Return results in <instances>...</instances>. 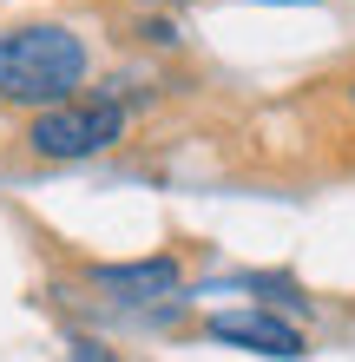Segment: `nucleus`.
<instances>
[{"instance_id": "f257e3e1", "label": "nucleus", "mask_w": 355, "mask_h": 362, "mask_svg": "<svg viewBox=\"0 0 355 362\" xmlns=\"http://www.w3.org/2000/svg\"><path fill=\"white\" fill-rule=\"evenodd\" d=\"M86 40L73 27L33 20V27L0 33V99L13 105H66L73 86L86 79Z\"/></svg>"}, {"instance_id": "f03ea898", "label": "nucleus", "mask_w": 355, "mask_h": 362, "mask_svg": "<svg viewBox=\"0 0 355 362\" xmlns=\"http://www.w3.org/2000/svg\"><path fill=\"white\" fill-rule=\"evenodd\" d=\"M125 132V105L119 99H66V105H47V112L33 119L27 145L40 158H92L106 152V145Z\"/></svg>"}, {"instance_id": "7ed1b4c3", "label": "nucleus", "mask_w": 355, "mask_h": 362, "mask_svg": "<svg viewBox=\"0 0 355 362\" xmlns=\"http://www.w3.org/2000/svg\"><path fill=\"white\" fill-rule=\"evenodd\" d=\"M204 329H211L217 343H237V349H257V356H277V362H296L303 356L296 323H283V316H270V310H224Z\"/></svg>"}, {"instance_id": "20e7f679", "label": "nucleus", "mask_w": 355, "mask_h": 362, "mask_svg": "<svg viewBox=\"0 0 355 362\" xmlns=\"http://www.w3.org/2000/svg\"><path fill=\"white\" fill-rule=\"evenodd\" d=\"M92 290L119 296V303H152V296H172V290H178V264H172V257L106 264V270H92Z\"/></svg>"}, {"instance_id": "39448f33", "label": "nucleus", "mask_w": 355, "mask_h": 362, "mask_svg": "<svg viewBox=\"0 0 355 362\" xmlns=\"http://www.w3.org/2000/svg\"><path fill=\"white\" fill-rule=\"evenodd\" d=\"M138 40H152V47H172V40H178V27H172V20H138Z\"/></svg>"}, {"instance_id": "423d86ee", "label": "nucleus", "mask_w": 355, "mask_h": 362, "mask_svg": "<svg viewBox=\"0 0 355 362\" xmlns=\"http://www.w3.org/2000/svg\"><path fill=\"white\" fill-rule=\"evenodd\" d=\"M152 7H178V0H152Z\"/></svg>"}]
</instances>
